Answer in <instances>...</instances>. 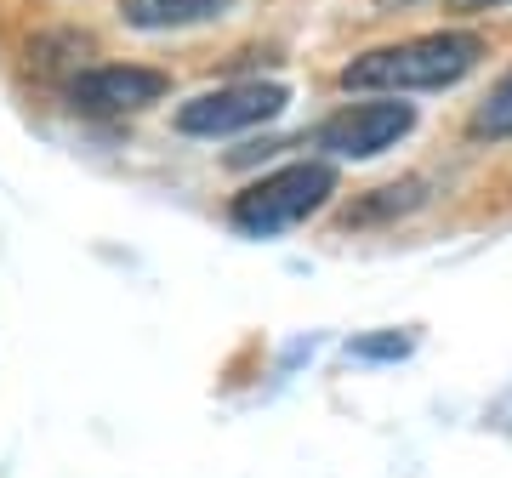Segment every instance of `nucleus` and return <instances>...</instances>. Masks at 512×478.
<instances>
[{
  "mask_svg": "<svg viewBox=\"0 0 512 478\" xmlns=\"http://www.w3.org/2000/svg\"><path fill=\"white\" fill-rule=\"evenodd\" d=\"M484 35L473 29H439V35H410L376 52H359L342 69L348 92H376V97H404V92H444L478 69Z\"/></svg>",
  "mask_w": 512,
  "mask_h": 478,
  "instance_id": "obj_1",
  "label": "nucleus"
},
{
  "mask_svg": "<svg viewBox=\"0 0 512 478\" xmlns=\"http://www.w3.org/2000/svg\"><path fill=\"white\" fill-rule=\"evenodd\" d=\"M330 194H336V166L330 160H296V166H279L268 177H256L251 188H239L234 205H228V222L251 239H274L296 222H308L313 211H325Z\"/></svg>",
  "mask_w": 512,
  "mask_h": 478,
  "instance_id": "obj_2",
  "label": "nucleus"
},
{
  "mask_svg": "<svg viewBox=\"0 0 512 478\" xmlns=\"http://www.w3.org/2000/svg\"><path fill=\"white\" fill-rule=\"evenodd\" d=\"M291 103V92L279 80H228V86H211V92L188 97L183 109L171 114V126L183 137H239V131H256L279 120Z\"/></svg>",
  "mask_w": 512,
  "mask_h": 478,
  "instance_id": "obj_3",
  "label": "nucleus"
},
{
  "mask_svg": "<svg viewBox=\"0 0 512 478\" xmlns=\"http://www.w3.org/2000/svg\"><path fill=\"white\" fill-rule=\"evenodd\" d=\"M410 131H416V109L404 97H365V103H348L342 114H330L313 131V148H325L330 160H376L393 143H404Z\"/></svg>",
  "mask_w": 512,
  "mask_h": 478,
  "instance_id": "obj_4",
  "label": "nucleus"
},
{
  "mask_svg": "<svg viewBox=\"0 0 512 478\" xmlns=\"http://www.w3.org/2000/svg\"><path fill=\"white\" fill-rule=\"evenodd\" d=\"M171 92V74L143 63H86L69 80V103L80 114H137Z\"/></svg>",
  "mask_w": 512,
  "mask_h": 478,
  "instance_id": "obj_5",
  "label": "nucleus"
},
{
  "mask_svg": "<svg viewBox=\"0 0 512 478\" xmlns=\"http://www.w3.org/2000/svg\"><path fill=\"white\" fill-rule=\"evenodd\" d=\"M239 0H120L126 29L143 35H165V29H194V23H217L228 18Z\"/></svg>",
  "mask_w": 512,
  "mask_h": 478,
  "instance_id": "obj_6",
  "label": "nucleus"
},
{
  "mask_svg": "<svg viewBox=\"0 0 512 478\" xmlns=\"http://www.w3.org/2000/svg\"><path fill=\"white\" fill-rule=\"evenodd\" d=\"M467 137H473V143H507L512 137V69L484 92V103H478L473 120H467Z\"/></svg>",
  "mask_w": 512,
  "mask_h": 478,
  "instance_id": "obj_7",
  "label": "nucleus"
},
{
  "mask_svg": "<svg viewBox=\"0 0 512 478\" xmlns=\"http://www.w3.org/2000/svg\"><path fill=\"white\" fill-rule=\"evenodd\" d=\"M421 177H404V183H387V188H376L370 200H359L348 211V222H382V217H404V211H416L427 194H421Z\"/></svg>",
  "mask_w": 512,
  "mask_h": 478,
  "instance_id": "obj_8",
  "label": "nucleus"
},
{
  "mask_svg": "<svg viewBox=\"0 0 512 478\" xmlns=\"http://www.w3.org/2000/svg\"><path fill=\"white\" fill-rule=\"evenodd\" d=\"M410 353H416V336L410 331H370V336H353L348 342V359H359V365H399Z\"/></svg>",
  "mask_w": 512,
  "mask_h": 478,
  "instance_id": "obj_9",
  "label": "nucleus"
},
{
  "mask_svg": "<svg viewBox=\"0 0 512 478\" xmlns=\"http://www.w3.org/2000/svg\"><path fill=\"white\" fill-rule=\"evenodd\" d=\"M501 6H512V0H450V12H461V18H478V12H501Z\"/></svg>",
  "mask_w": 512,
  "mask_h": 478,
  "instance_id": "obj_10",
  "label": "nucleus"
},
{
  "mask_svg": "<svg viewBox=\"0 0 512 478\" xmlns=\"http://www.w3.org/2000/svg\"><path fill=\"white\" fill-rule=\"evenodd\" d=\"M382 12H404V6H416V0H376Z\"/></svg>",
  "mask_w": 512,
  "mask_h": 478,
  "instance_id": "obj_11",
  "label": "nucleus"
}]
</instances>
